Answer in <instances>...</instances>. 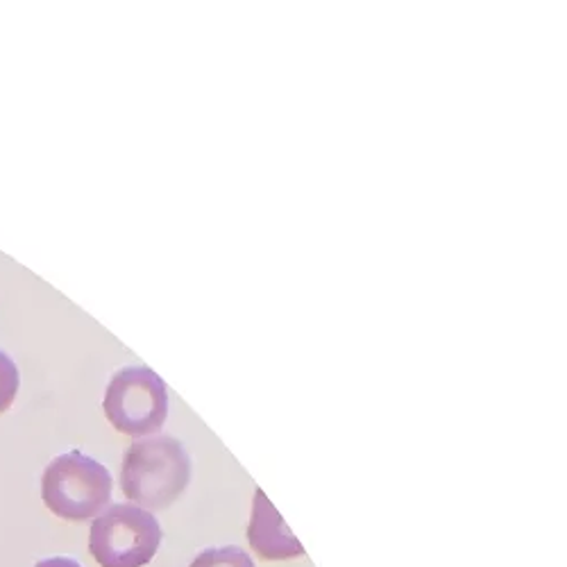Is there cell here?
<instances>
[{"label": "cell", "mask_w": 567, "mask_h": 567, "mask_svg": "<svg viewBox=\"0 0 567 567\" xmlns=\"http://www.w3.org/2000/svg\"><path fill=\"white\" fill-rule=\"evenodd\" d=\"M248 543L264 560H289L305 556V547L284 523L272 502L261 488L255 491L252 517L248 525Z\"/></svg>", "instance_id": "5b68a950"}, {"label": "cell", "mask_w": 567, "mask_h": 567, "mask_svg": "<svg viewBox=\"0 0 567 567\" xmlns=\"http://www.w3.org/2000/svg\"><path fill=\"white\" fill-rule=\"evenodd\" d=\"M188 567H257V565L246 549L236 545H225V547L203 549Z\"/></svg>", "instance_id": "8992f818"}, {"label": "cell", "mask_w": 567, "mask_h": 567, "mask_svg": "<svg viewBox=\"0 0 567 567\" xmlns=\"http://www.w3.org/2000/svg\"><path fill=\"white\" fill-rule=\"evenodd\" d=\"M21 389V374L12 357H8L3 350H0V413H6Z\"/></svg>", "instance_id": "52a82bcc"}, {"label": "cell", "mask_w": 567, "mask_h": 567, "mask_svg": "<svg viewBox=\"0 0 567 567\" xmlns=\"http://www.w3.org/2000/svg\"><path fill=\"white\" fill-rule=\"evenodd\" d=\"M159 519L134 504H112L91 525L89 551L101 567H146L162 547Z\"/></svg>", "instance_id": "3957f363"}, {"label": "cell", "mask_w": 567, "mask_h": 567, "mask_svg": "<svg viewBox=\"0 0 567 567\" xmlns=\"http://www.w3.org/2000/svg\"><path fill=\"white\" fill-rule=\"evenodd\" d=\"M34 567H82V565L69 556H53V558L39 560Z\"/></svg>", "instance_id": "ba28073f"}, {"label": "cell", "mask_w": 567, "mask_h": 567, "mask_svg": "<svg viewBox=\"0 0 567 567\" xmlns=\"http://www.w3.org/2000/svg\"><path fill=\"white\" fill-rule=\"evenodd\" d=\"M112 472L96 458L71 450L43 470L41 499L51 513L69 523L99 517L112 502Z\"/></svg>", "instance_id": "7a4b0ae2"}, {"label": "cell", "mask_w": 567, "mask_h": 567, "mask_svg": "<svg viewBox=\"0 0 567 567\" xmlns=\"http://www.w3.org/2000/svg\"><path fill=\"white\" fill-rule=\"evenodd\" d=\"M192 456L173 436L136 439L121 465V488L134 506L164 511L192 484Z\"/></svg>", "instance_id": "6da1fadb"}, {"label": "cell", "mask_w": 567, "mask_h": 567, "mask_svg": "<svg viewBox=\"0 0 567 567\" xmlns=\"http://www.w3.org/2000/svg\"><path fill=\"white\" fill-rule=\"evenodd\" d=\"M103 411L116 432L148 439L166 424L168 386L148 365H125L112 374Z\"/></svg>", "instance_id": "277c9868"}]
</instances>
